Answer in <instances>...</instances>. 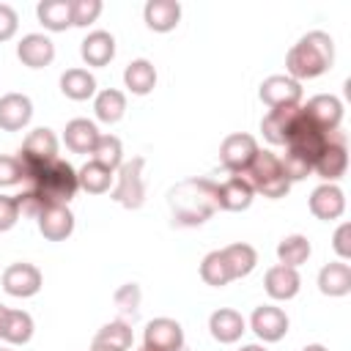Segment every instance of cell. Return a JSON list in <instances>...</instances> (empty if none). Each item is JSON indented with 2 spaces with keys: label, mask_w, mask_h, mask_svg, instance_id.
Here are the masks:
<instances>
[{
  "label": "cell",
  "mask_w": 351,
  "mask_h": 351,
  "mask_svg": "<svg viewBox=\"0 0 351 351\" xmlns=\"http://www.w3.org/2000/svg\"><path fill=\"white\" fill-rule=\"evenodd\" d=\"M335 63V41L324 30L304 33L285 55V74L296 82L326 74Z\"/></svg>",
  "instance_id": "cell-1"
},
{
  "label": "cell",
  "mask_w": 351,
  "mask_h": 351,
  "mask_svg": "<svg viewBox=\"0 0 351 351\" xmlns=\"http://www.w3.org/2000/svg\"><path fill=\"white\" fill-rule=\"evenodd\" d=\"M217 184L211 178H186L176 184L167 195L173 222L184 228L203 225L217 211Z\"/></svg>",
  "instance_id": "cell-2"
},
{
  "label": "cell",
  "mask_w": 351,
  "mask_h": 351,
  "mask_svg": "<svg viewBox=\"0 0 351 351\" xmlns=\"http://www.w3.org/2000/svg\"><path fill=\"white\" fill-rule=\"evenodd\" d=\"M233 176L244 178V181L252 186V192H258V195H263V197H271V200L285 197L288 189H291V181L282 176L280 156L271 154V151H261V148H258L255 159H252L244 170H239V173H233Z\"/></svg>",
  "instance_id": "cell-3"
},
{
  "label": "cell",
  "mask_w": 351,
  "mask_h": 351,
  "mask_svg": "<svg viewBox=\"0 0 351 351\" xmlns=\"http://www.w3.org/2000/svg\"><path fill=\"white\" fill-rule=\"evenodd\" d=\"M143 156H132L115 170V184L110 189V197L123 208H140L145 203V181H143Z\"/></svg>",
  "instance_id": "cell-4"
},
{
  "label": "cell",
  "mask_w": 351,
  "mask_h": 351,
  "mask_svg": "<svg viewBox=\"0 0 351 351\" xmlns=\"http://www.w3.org/2000/svg\"><path fill=\"white\" fill-rule=\"evenodd\" d=\"M348 167V148H346V134L337 129L329 134L326 148L321 151V156L313 165V173H318L324 178V184H335L337 178L346 176Z\"/></svg>",
  "instance_id": "cell-5"
},
{
  "label": "cell",
  "mask_w": 351,
  "mask_h": 351,
  "mask_svg": "<svg viewBox=\"0 0 351 351\" xmlns=\"http://www.w3.org/2000/svg\"><path fill=\"white\" fill-rule=\"evenodd\" d=\"M0 282H3V291H5L8 296L30 299V296H36V293L41 291L44 277H41L38 266L19 261V263H11V266H5V269H3Z\"/></svg>",
  "instance_id": "cell-6"
},
{
  "label": "cell",
  "mask_w": 351,
  "mask_h": 351,
  "mask_svg": "<svg viewBox=\"0 0 351 351\" xmlns=\"http://www.w3.org/2000/svg\"><path fill=\"white\" fill-rule=\"evenodd\" d=\"M145 351H184V329L176 318H154L143 332Z\"/></svg>",
  "instance_id": "cell-7"
},
{
  "label": "cell",
  "mask_w": 351,
  "mask_h": 351,
  "mask_svg": "<svg viewBox=\"0 0 351 351\" xmlns=\"http://www.w3.org/2000/svg\"><path fill=\"white\" fill-rule=\"evenodd\" d=\"M261 101L269 107V110H277V107H296L302 104V82L291 80L288 74H271L261 82V90H258Z\"/></svg>",
  "instance_id": "cell-8"
},
{
  "label": "cell",
  "mask_w": 351,
  "mask_h": 351,
  "mask_svg": "<svg viewBox=\"0 0 351 351\" xmlns=\"http://www.w3.org/2000/svg\"><path fill=\"white\" fill-rule=\"evenodd\" d=\"M255 154H258V140L252 134H247V132H233L219 145V162H222V167L228 173L244 170L255 159Z\"/></svg>",
  "instance_id": "cell-9"
},
{
  "label": "cell",
  "mask_w": 351,
  "mask_h": 351,
  "mask_svg": "<svg viewBox=\"0 0 351 351\" xmlns=\"http://www.w3.org/2000/svg\"><path fill=\"white\" fill-rule=\"evenodd\" d=\"M288 326H291V321H288L285 310H282V307H274V304H261V307H255L252 315H250V329H252V332L258 335V340H263V343H277V340H282V337L288 335Z\"/></svg>",
  "instance_id": "cell-10"
},
{
  "label": "cell",
  "mask_w": 351,
  "mask_h": 351,
  "mask_svg": "<svg viewBox=\"0 0 351 351\" xmlns=\"http://www.w3.org/2000/svg\"><path fill=\"white\" fill-rule=\"evenodd\" d=\"M304 115L324 132H337L340 121H343V101L332 93H318L313 99H307V104H302Z\"/></svg>",
  "instance_id": "cell-11"
},
{
  "label": "cell",
  "mask_w": 351,
  "mask_h": 351,
  "mask_svg": "<svg viewBox=\"0 0 351 351\" xmlns=\"http://www.w3.org/2000/svg\"><path fill=\"white\" fill-rule=\"evenodd\" d=\"M310 211L315 219H324V222H335L343 217L346 211V195L337 184H318L307 200Z\"/></svg>",
  "instance_id": "cell-12"
},
{
  "label": "cell",
  "mask_w": 351,
  "mask_h": 351,
  "mask_svg": "<svg viewBox=\"0 0 351 351\" xmlns=\"http://www.w3.org/2000/svg\"><path fill=\"white\" fill-rule=\"evenodd\" d=\"M36 225L47 241H66L74 233V214L69 206H47L38 211Z\"/></svg>",
  "instance_id": "cell-13"
},
{
  "label": "cell",
  "mask_w": 351,
  "mask_h": 351,
  "mask_svg": "<svg viewBox=\"0 0 351 351\" xmlns=\"http://www.w3.org/2000/svg\"><path fill=\"white\" fill-rule=\"evenodd\" d=\"M16 58L27 69H44L55 60V44L44 33H27L16 44Z\"/></svg>",
  "instance_id": "cell-14"
},
{
  "label": "cell",
  "mask_w": 351,
  "mask_h": 351,
  "mask_svg": "<svg viewBox=\"0 0 351 351\" xmlns=\"http://www.w3.org/2000/svg\"><path fill=\"white\" fill-rule=\"evenodd\" d=\"M16 156H19L22 162H30V165H41V162L55 159V156H58V137H55V132L47 129V126L33 129V132L25 137V143H22V148H19Z\"/></svg>",
  "instance_id": "cell-15"
},
{
  "label": "cell",
  "mask_w": 351,
  "mask_h": 351,
  "mask_svg": "<svg viewBox=\"0 0 351 351\" xmlns=\"http://www.w3.org/2000/svg\"><path fill=\"white\" fill-rule=\"evenodd\" d=\"M302 112V104L296 107H277V110H269L263 118H261V132L263 137L271 143V145H285L288 143V134L296 123Z\"/></svg>",
  "instance_id": "cell-16"
},
{
  "label": "cell",
  "mask_w": 351,
  "mask_h": 351,
  "mask_svg": "<svg viewBox=\"0 0 351 351\" xmlns=\"http://www.w3.org/2000/svg\"><path fill=\"white\" fill-rule=\"evenodd\" d=\"M263 288H266V293H269L274 302H288V299H293V296L299 293L302 277H299L296 269L282 266V263H274L271 269H266Z\"/></svg>",
  "instance_id": "cell-17"
},
{
  "label": "cell",
  "mask_w": 351,
  "mask_h": 351,
  "mask_svg": "<svg viewBox=\"0 0 351 351\" xmlns=\"http://www.w3.org/2000/svg\"><path fill=\"white\" fill-rule=\"evenodd\" d=\"M208 332H211V337L217 343H225L228 346V343L241 340V335L247 332V321H244V315L239 310L219 307V310H214L208 315Z\"/></svg>",
  "instance_id": "cell-18"
},
{
  "label": "cell",
  "mask_w": 351,
  "mask_h": 351,
  "mask_svg": "<svg viewBox=\"0 0 351 351\" xmlns=\"http://www.w3.org/2000/svg\"><path fill=\"white\" fill-rule=\"evenodd\" d=\"M33 118V101L25 93H5L0 96V129L19 132Z\"/></svg>",
  "instance_id": "cell-19"
},
{
  "label": "cell",
  "mask_w": 351,
  "mask_h": 351,
  "mask_svg": "<svg viewBox=\"0 0 351 351\" xmlns=\"http://www.w3.org/2000/svg\"><path fill=\"white\" fill-rule=\"evenodd\" d=\"M214 197H217V208H222V211H244V208L252 206L255 192L244 178L230 173L228 181L217 184V195Z\"/></svg>",
  "instance_id": "cell-20"
},
{
  "label": "cell",
  "mask_w": 351,
  "mask_h": 351,
  "mask_svg": "<svg viewBox=\"0 0 351 351\" xmlns=\"http://www.w3.org/2000/svg\"><path fill=\"white\" fill-rule=\"evenodd\" d=\"M143 19L154 33H170L181 22L178 0H148L143 5Z\"/></svg>",
  "instance_id": "cell-21"
},
{
  "label": "cell",
  "mask_w": 351,
  "mask_h": 351,
  "mask_svg": "<svg viewBox=\"0 0 351 351\" xmlns=\"http://www.w3.org/2000/svg\"><path fill=\"white\" fill-rule=\"evenodd\" d=\"M80 55H82V60L88 66H96V69L107 66L115 58V38H112V33H107V30H90L82 38V44H80Z\"/></svg>",
  "instance_id": "cell-22"
},
{
  "label": "cell",
  "mask_w": 351,
  "mask_h": 351,
  "mask_svg": "<svg viewBox=\"0 0 351 351\" xmlns=\"http://www.w3.org/2000/svg\"><path fill=\"white\" fill-rule=\"evenodd\" d=\"M99 129L88 118H71L63 129V143L71 154H93V145L99 140Z\"/></svg>",
  "instance_id": "cell-23"
},
{
  "label": "cell",
  "mask_w": 351,
  "mask_h": 351,
  "mask_svg": "<svg viewBox=\"0 0 351 351\" xmlns=\"http://www.w3.org/2000/svg\"><path fill=\"white\" fill-rule=\"evenodd\" d=\"M123 85L134 96H148L156 88V66L148 58H134L123 69Z\"/></svg>",
  "instance_id": "cell-24"
},
{
  "label": "cell",
  "mask_w": 351,
  "mask_h": 351,
  "mask_svg": "<svg viewBox=\"0 0 351 351\" xmlns=\"http://www.w3.org/2000/svg\"><path fill=\"white\" fill-rule=\"evenodd\" d=\"M318 291L324 296H346L351 291V266L346 261H332L318 271Z\"/></svg>",
  "instance_id": "cell-25"
},
{
  "label": "cell",
  "mask_w": 351,
  "mask_h": 351,
  "mask_svg": "<svg viewBox=\"0 0 351 351\" xmlns=\"http://www.w3.org/2000/svg\"><path fill=\"white\" fill-rule=\"evenodd\" d=\"M60 93L71 101H85L90 96H96V77L88 69H66L60 74Z\"/></svg>",
  "instance_id": "cell-26"
},
{
  "label": "cell",
  "mask_w": 351,
  "mask_h": 351,
  "mask_svg": "<svg viewBox=\"0 0 351 351\" xmlns=\"http://www.w3.org/2000/svg\"><path fill=\"white\" fill-rule=\"evenodd\" d=\"M77 184H80V189H85L88 195H104V192L112 189L115 173L107 170V167H101L99 162L88 159V162L77 170Z\"/></svg>",
  "instance_id": "cell-27"
},
{
  "label": "cell",
  "mask_w": 351,
  "mask_h": 351,
  "mask_svg": "<svg viewBox=\"0 0 351 351\" xmlns=\"http://www.w3.org/2000/svg\"><path fill=\"white\" fill-rule=\"evenodd\" d=\"M222 258H225V263H228L233 280L247 277V274L255 269V263H258V252H255V247L247 244V241H233V244L222 247Z\"/></svg>",
  "instance_id": "cell-28"
},
{
  "label": "cell",
  "mask_w": 351,
  "mask_h": 351,
  "mask_svg": "<svg viewBox=\"0 0 351 351\" xmlns=\"http://www.w3.org/2000/svg\"><path fill=\"white\" fill-rule=\"evenodd\" d=\"M36 16L47 30L60 33L71 27V0H41L36 5Z\"/></svg>",
  "instance_id": "cell-29"
},
{
  "label": "cell",
  "mask_w": 351,
  "mask_h": 351,
  "mask_svg": "<svg viewBox=\"0 0 351 351\" xmlns=\"http://www.w3.org/2000/svg\"><path fill=\"white\" fill-rule=\"evenodd\" d=\"M310 255H313V244H310V239L302 236V233L282 236L280 244H277V261H280L282 266L299 269L302 263H307Z\"/></svg>",
  "instance_id": "cell-30"
},
{
  "label": "cell",
  "mask_w": 351,
  "mask_h": 351,
  "mask_svg": "<svg viewBox=\"0 0 351 351\" xmlns=\"http://www.w3.org/2000/svg\"><path fill=\"white\" fill-rule=\"evenodd\" d=\"M93 112L101 123H118L126 112V96L118 88H104L93 99Z\"/></svg>",
  "instance_id": "cell-31"
},
{
  "label": "cell",
  "mask_w": 351,
  "mask_h": 351,
  "mask_svg": "<svg viewBox=\"0 0 351 351\" xmlns=\"http://www.w3.org/2000/svg\"><path fill=\"white\" fill-rule=\"evenodd\" d=\"M33 329H36V324H33L30 313H25V310H8L0 340H5L11 346H25V343H30Z\"/></svg>",
  "instance_id": "cell-32"
},
{
  "label": "cell",
  "mask_w": 351,
  "mask_h": 351,
  "mask_svg": "<svg viewBox=\"0 0 351 351\" xmlns=\"http://www.w3.org/2000/svg\"><path fill=\"white\" fill-rule=\"evenodd\" d=\"M93 162H99L101 167H107V170L115 173L123 165V143H121V137H115V134H99V140L93 145Z\"/></svg>",
  "instance_id": "cell-33"
},
{
  "label": "cell",
  "mask_w": 351,
  "mask_h": 351,
  "mask_svg": "<svg viewBox=\"0 0 351 351\" xmlns=\"http://www.w3.org/2000/svg\"><path fill=\"white\" fill-rule=\"evenodd\" d=\"M200 280L206 285H211V288H222V285H228L233 280L230 277V269H228V263L222 258V250H211L200 261Z\"/></svg>",
  "instance_id": "cell-34"
},
{
  "label": "cell",
  "mask_w": 351,
  "mask_h": 351,
  "mask_svg": "<svg viewBox=\"0 0 351 351\" xmlns=\"http://www.w3.org/2000/svg\"><path fill=\"white\" fill-rule=\"evenodd\" d=\"M93 343H104V346H112L118 351H129L134 343V335H132V326L126 321H110L96 332Z\"/></svg>",
  "instance_id": "cell-35"
},
{
  "label": "cell",
  "mask_w": 351,
  "mask_h": 351,
  "mask_svg": "<svg viewBox=\"0 0 351 351\" xmlns=\"http://www.w3.org/2000/svg\"><path fill=\"white\" fill-rule=\"evenodd\" d=\"M101 14V0H71V25L88 27Z\"/></svg>",
  "instance_id": "cell-36"
},
{
  "label": "cell",
  "mask_w": 351,
  "mask_h": 351,
  "mask_svg": "<svg viewBox=\"0 0 351 351\" xmlns=\"http://www.w3.org/2000/svg\"><path fill=\"white\" fill-rule=\"evenodd\" d=\"M280 167H282V176L293 184V181H304L310 173H313V165L307 162V159H302L299 154H291V151H285L282 156H280Z\"/></svg>",
  "instance_id": "cell-37"
},
{
  "label": "cell",
  "mask_w": 351,
  "mask_h": 351,
  "mask_svg": "<svg viewBox=\"0 0 351 351\" xmlns=\"http://www.w3.org/2000/svg\"><path fill=\"white\" fill-rule=\"evenodd\" d=\"M140 299H143V293H140V285H137V282H123V285L115 291V296H112L115 307H118L121 313H126V315H134V313H137Z\"/></svg>",
  "instance_id": "cell-38"
},
{
  "label": "cell",
  "mask_w": 351,
  "mask_h": 351,
  "mask_svg": "<svg viewBox=\"0 0 351 351\" xmlns=\"http://www.w3.org/2000/svg\"><path fill=\"white\" fill-rule=\"evenodd\" d=\"M25 173H22V165L16 156H5L0 154V186H14V184H22Z\"/></svg>",
  "instance_id": "cell-39"
},
{
  "label": "cell",
  "mask_w": 351,
  "mask_h": 351,
  "mask_svg": "<svg viewBox=\"0 0 351 351\" xmlns=\"http://www.w3.org/2000/svg\"><path fill=\"white\" fill-rule=\"evenodd\" d=\"M19 222V203L11 195H0V233L11 230Z\"/></svg>",
  "instance_id": "cell-40"
},
{
  "label": "cell",
  "mask_w": 351,
  "mask_h": 351,
  "mask_svg": "<svg viewBox=\"0 0 351 351\" xmlns=\"http://www.w3.org/2000/svg\"><path fill=\"white\" fill-rule=\"evenodd\" d=\"M16 27H19V16H16L14 5H8V3H0V41H8V38H14Z\"/></svg>",
  "instance_id": "cell-41"
},
{
  "label": "cell",
  "mask_w": 351,
  "mask_h": 351,
  "mask_svg": "<svg viewBox=\"0 0 351 351\" xmlns=\"http://www.w3.org/2000/svg\"><path fill=\"white\" fill-rule=\"evenodd\" d=\"M332 247L340 255V261H348L351 258V225L348 222H340L337 225V230L332 236Z\"/></svg>",
  "instance_id": "cell-42"
},
{
  "label": "cell",
  "mask_w": 351,
  "mask_h": 351,
  "mask_svg": "<svg viewBox=\"0 0 351 351\" xmlns=\"http://www.w3.org/2000/svg\"><path fill=\"white\" fill-rule=\"evenodd\" d=\"M239 351H269L266 346H261V343H247V346H241Z\"/></svg>",
  "instance_id": "cell-43"
},
{
  "label": "cell",
  "mask_w": 351,
  "mask_h": 351,
  "mask_svg": "<svg viewBox=\"0 0 351 351\" xmlns=\"http://www.w3.org/2000/svg\"><path fill=\"white\" fill-rule=\"evenodd\" d=\"M88 351H118V348H112V346H104V343H90V348Z\"/></svg>",
  "instance_id": "cell-44"
},
{
  "label": "cell",
  "mask_w": 351,
  "mask_h": 351,
  "mask_svg": "<svg viewBox=\"0 0 351 351\" xmlns=\"http://www.w3.org/2000/svg\"><path fill=\"white\" fill-rule=\"evenodd\" d=\"M302 351H329L326 346H321V343H310V346H304Z\"/></svg>",
  "instance_id": "cell-45"
},
{
  "label": "cell",
  "mask_w": 351,
  "mask_h": 351,
  "mask_svg": "<svg viewBox=\"0 0 351 351\" xmlns=\"http://www.w3.org/2000/svg\"><path fill=\"white\" fill-rule=\"evenodd\" d=\"M5 313H8V307H5V304H0V335H3V324H5Z\"/></svg>",
  "instance_id": "cell-46"
},
{
  "label": "cell",
  "mask_w": 351,
  "mask_h": 351,
  "mask_svg": "<svg viewBox=\"0 0 351 351\" xmlns=\"http://www.w3.org/2000/svg\"><path fill=\"white\" fill-rule=\"evenodd\" d=\"M0 351H14V348H0Z\"/></svg>",
  "instance_id": "cell-47"
},
{
  "label": "cell",
  "mask_w": 351,
  "mask_h": 351,
  "mask_svg": "<svg viewBox=\"0 0 351 351\" xmlns=\"http://www.w3.org/2000/svg\"><path fill=\"white\" fill-rule=\"evenodd\" d=\"M143 351H145V348H143Z\"/></svg>",
  "instance_id": "cell-48"
}]
</instances>
